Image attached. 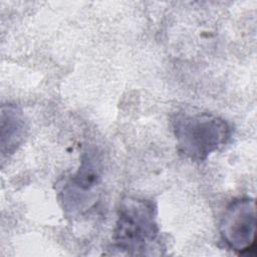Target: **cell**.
<instances>
[{
	"mask_svg": "<svg viewBox=\"0 0 257 257\" xmlns=\"http://www.w3.org/2000/svg\"><path fill=\"white\" fill-rule=\"evenodd\" d=\"M177 150L193 162H203L229 143L233 125L225 118L195 107H183L171 116Z\"/></svg>",
	"mask_w": 257,
	"mask_h": 257,
	"instance_id": "1",
	"label": "cell"
},
{
	"mask_svg": "<svg viewBox=\"0 0 257 257\" xmlns=\"http://www.w3.org/2000/svg\"><path fill=\"white\" fill-rule=\"evenodd\" d=\"M113 248L127 255H153L158 250L160 228L152 200L125 196L121 199L113 229Z\"/></svg>",
	"mask_w": 257,
	"mask_h": 257,
	"instance_id": "2",
	"label": "cell"
},
{
	"mask_svg": "<svg viewBox=\"0 0 257 257\" xmlns=\"http://www.w3.org/2000/svg\"><path fill=\"white\" fill-rule=\"evenodd\" d=\"M27 121L22 110L14 104L1 107V155L9 156L23 142L27 132Z\"/></svg>",
	"mask_w": 257,
	"mask_h": 257,
	"instance_id": "5",
	"label": "cell"
},
{
	"mask_svg": "<svg viewBox=\"0 0 257 257\" xmlns=\"http://www.w3.org/2000/svg\"><path fill=\"white\" fill-rule=\"evenodd\" d=\"M99 163L94 156L87 155L78 171L62 185L61 200L63 208L70 213L87 209L94 202V190L99 184Z\"/></svg>",
	"mask_w": 257,
	"mask_h": 257,
	"instance_id": "4",
	"label": "cell"
},
{
	"mask_svg": "<svg viewBox=\"0 0 257 257\" xmlns=\"http://www.w3.org/2000/svg\"><path fill=\"white\" fill-rule=\"evenodd\" d=\"M219 232L221 239L232 251L239 255H255V199L242 197L232 201L221 218Z\"/></svg>",
	"mask_w": 257,
	"mask_h": 257,
	"instance_id": "3",
	"label": "cell"
}]
</instances>
